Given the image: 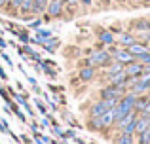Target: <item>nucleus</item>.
<instances>
[{
  "label": "nucleus",
  "mask_w": 150,
  "mask_h": 144,
  "mask_svg": "<svg viewBox=\"0 0 150 144\" xmlns=\"http://www.w3.org/2000/svg\"><path fill=\"white\" fill-rule=\"evenodd\" d=\"M108 84L110 85H120V87H124V84H125V80H127V74H125L124 70L122 72H114V74H108Z\"/></svg>",
  "instance_id": "9"
},
{
  "label": "nucleus",
  "mask_w": 150,
  "mask_h": 144,
  "mask_svg": "<svg viewBox=\"0 0 150 144\" xmlns=\"http://www.w3.org/2000/svg\"><path fill=\"white\" fill-rule=\"evenodd\" d=\"M48 4H50V0H34V4H33V15L42 17V15L46 13V10H48Z\"/></svg>",
  "instance_id": "12"
},
{
  "label": "nucleus",
  "mask_w": 150,
  "mask_h": 144,
  "mask_svg": "<svg viewBox=\"0 0 150 144\" xmlns=\"http://www.w3.org/2000/svg\"><path fill=\"white\" fill-rule=\"evenodd\" d=\"M40 129H48V127H51V122H50V118L48 116H42V119H40Z\"/></svg>",
  "instance_id": "23"
},
{
  "label": "nucleus",
  "mask_w": 150,
  "mask_h": 144,
  "mask_svg": "<svg viewBox=\"0 0 150 144\" xmlns=\"http://www.w3.org/2000/svg\"><path fill=\"white\" fill-rule=\"evenodd\" d=\"M0 10H2V0H0Z\"/></svg>",
  "instance_id": "36"
},
{
  "label": "nucleus",
  "mask_w": 150,
  "mask_h": 144,
  "mask_svg": "<svg viewBox=\"0 0 150 144\" xmlns=\"http://www.w3.org/2000/svg\"><path fill=\"white\" fill-rule=\"evenodd\" d=\"M150 127V116H139L137 118V123H135V133H143Z\"/></svg>",
  "instance_id": "13"
},
{
  "label": "nucleus",
  "mask_w": 150,
  "mask_h": 144,
  "mask_svg": "<svg viewBox=\"0 0 150 144\" xmlns=\"http://www.w3.org/2000/svg\"><path fill=\"white\" fill-rule=\"evenodd\" d=\"M48 108H50L51 112H55V110H57V104H55L53 100H50V103H48Z\"/></svg>",
  "instance_id": "32"
},
{
  "label": "nucleus",
  "mask_w": 150,
  "mask_h": 144,
  "mask_svg": "<svg viewBox=\"0 0 150 144\" xmlns=\"http://www.w3.org/2000/svg\"><path fill=\"white\" fill-rule=\"evenodd\" d=\"M78 76H80V80H82V81H86V84H88V81H93V80H95V68H93V67H88V65H86V67H82V68H80Z\"/></svg>",
  "instance_id": "11"
},
{
  "label": "nucleus",
  "mask_w": 150,
  "mask_h": 144,
  "mask_svg": "<svg viewBox=\"0 0 150 144\" xmlns=\"http://www.w3.org/2000/svg\"><path fill=\"white\" fill-rule=\"evenodd\" d=\"M0 97L4 99V103H6V104H11V103H13V99L10 97V93H8L6 87H0Z\"/></svg>",
  "instance_id": "22"
},
{
  "label": "nucleus",
  "mask_w": 150,
  "mask_h": 144,
  "mask_svg": "<svg viewBox=\"0 0 150 144\" xmlns=\"http://www.w3.org/2000/svg\"><path fill=\"white\" fill-rule=\"evenodd\" d=\"M6 48H8V42L2 38V32H0V49H2V51H6Z\"/></svg>",
  "instance_id": "28"
},
{
  "label": "nucleus",
  "mask_w": 150,
  "mask_h": 144,
  "mask_svg": "<svg viewBox=\"0 0 150 144\" xmlns=\"http://www.w3.org/2000/svg\"><path fill=\"white\" fill-rule=\"evenodd\" d=\"M42 23H44V21H42V17H38V19H34L33 23H29V29L36 30V29H40V27H42Z\"/></svg>",
  "instance_id": "25"
},
{
  "label": "nucleus",
  "mask_w": 150,
  "mask_h": 144,
  "mask_svg": "<svg viewBox=\"0 0 150 144\" xmlns=\"http://www.w3.org/2000/svg\"><path fill=\"white\" fill-rule=\"evenodd\" d=\"M63 2H65V6H76L78 0H63Z\"/></svg>",
  "instance_id": "33"
},
{
  "label": "nucleus",
  "mask_w": 150,
  "mask_h": 144,
  "mask_svg": "<svg viewBox=\"0 0 150 144\" xmlns=\"http://www.w3.org/2000/svg\"><path fill=\"white\" fill-rule=\"evenodd\" d=\"M112 61V55H110V51H106V49H95V51H89L88 53V59H86V65L88 67H93V68H97V67H101V68H105L106 65ZM84 65V67H86Z\"/></svg>",
  "instance_id": "1"
},
{
  "label": "nucleus",
  "mask_w": 150,
  "mask_h": 144,
  "mask_svg": "<svg viewBox=\"0 0 150 144\" xmlns=\"http://www.w3.org/2000/svg\"><path fill=\"white\" fill-rule=\"evenodd\" d=\"M76 137V133H74L72 129H67V131H63V138H74Z\"/></svg>",
  "instance_id": "27"
},
{
  "label": "nucleus",
  "mask_w": 150,
  "mask_h": 144,
  "mask_svg": "<svg viewBox=\"0 0 150 144\" xmlns=\"http://www.w3.org/2000/svg\"><path fill=\"white\" fill-rule=\"evenodd\" d=\"M124 72L127 74V76H131V78H139L141 74L144 72V65L135 59V61H131V63L124 65Z\"/></svg>",
  "instance_id": "5"
},
{
  "label": "nucleus",
  "mask_w": 150,
  "mask_h": 144,
  "mask_svg": "<svg viewBox=\"0 0 150 144\" xmlns=\"http://www.w3.org/2000/svg\"><path fill=\"white\" fill-rule=\"evenodd\" d=\"M59 46H61V40H59L57 36H53V34H51V36L48 38V40H46V44L42 46V48H44V49H46L48 53H53L55 49L59 48Z\"/></svg>",
  "instance_id": "14"
},
{
  "label": "nucleus",
  "mask_w": 150,
  "mask_h": 144,
  "mask_svg": "<svg viewBox=\"0 0 150 144\" xmlns=\"http://www.w3.org/2000/svg\"><path fill=\"white\" fill-rule=\"evenodd\" d=\"M139 144H150V127L143 133H139Z\"/></svg>",
  "instance_id": "21"
},
{
  "label": "nucleus",
  "mask_w": 150,
  "mask_h": 144,
  "mask_svg": "<svg viewBox=\"0 0 150 144\" xmlns=\"http://www.w3.org/2000/svg\"><path fill=\"white\" fill-rule=\"evenodd\" d=\"M105 68H106V76H108V74H114V72H122V70H124V65H122L120 61H114L112 59Z\"/></svg>",
  "instance_id": "16"
},
{
  "label": "nucleus",
  "mask_w": 150,
  "mask_h": 144,
  "mask_svg": "<svg viewBox=\"0 0 150 144\" xmlns=\"http://www.w3.org/2000/svg\"><path fill=\"white\" fill-rule=\"evenodd\" d=\"M30 87H33V91H34V93H36V97H40V95H42V89H40V85H38V84H34V85H30Z\"/></svg>",
  "instance_id": "29"
},
{
  "label": "nucleus",
  "mask_w": 150,
  "mask_h": 144,
  "mask_svg": "<svg viewBox=\"0 0 150 144\" xmlns=\"http://www.w3.org/2000/svg\"><path fill=\"white\" fill-rule=\"evenodd\" d=\"M0 80H2V81H8V74H6V70H4L2 67H0Z\"/></svg>",
  "instance_id": "30"
},
{
  "label": "nucleus",
  "mask_w": 150,
  "mask_h": 144,
  "mask_svg": "<svg viewBox=\"0 0 150 144\" xmlns=\"http://www.w3.org/2000/svg\"><path fill=\"white\" fill-rule=\"evenodd\" d=\"M0 57H2V59H4V61L8 63V67H11V68H13V61H11V57L8 55L6 51H0Z\"/></svg>",
  "instance_id": "26"
},
{
  "label": "nucleus",
  "mask_w": 150,
  "mask_h": 144,
  "mask_svg": "<svg viewBox=\"0 0 150 144\" xmlns=\"http://www.w3.org/2000/svg\"><path fill=\"white\" fill-rule=\"evenodd\" d=\"M133 25H135L137 30H150V21L148 19H137V21H133Z\"/></svg>",
  "instance_id": "19"
},
{
  "label": "nucleus",
  "mask_w": 150,
  "mask_h": 144,
  "mask_svg": "<svg viewBox=\"0 0 150 144\" xmlns=\"http://www.w3.org/2000/svg\"><path fill=\"white\" fill-rule=\"evenodd\" d=\"M0 51H2V49H0Z\"/></svg>",
  "instance_id": "37"
},
{
  "label": "nucleus",
  "mask_w": 150,
  "mask_h": 144,
  "mask_svg": "<svg viewBox=\"0 0 150 144\" xmlns=\"http://www.w3.org/2000/svg\"><path fill=\"white\" fill-rule=\"evenodd\" d=\"M88 127H89L91 131H103V129H105V125H103V119H101V118H89Z\"/></svg>",
  "instance_id": "18"
},
{
  "label": "nucleus",
  "mask_w": 150,
  "mask_h": 144,
  "mask_svg": "<svg viewBox=\"0 0 150 144\" xmlns=\"http://www.w3.org/2000/svg\"><path fill=\"white\" fill-rule=\"evenodd\" d=\"M124 93H127V89L125 87H120V85H105V87L101 89V99H105V100H112V99H120Z\"/></svg>",
  "instance_id": "2"
},
{
  "label": "nucleus",
  "mask_w": 150,
  "mask_h": 144,
  "mask_svg": "<svg viewBox=\"0 0 150 144\" xmlns=\"http://www.w3.org/2000/svg\"><path fill=\"white\" fill-rule=\"evenodd\" d=\"M34 104H36V108H38V112H40V114L42 116H48L50 114V112H48V106H46V104L44 103H42V99H40V97H34Z\"/></svg>",
  "instance_id": "20"
},
{
  "label": "nucleus",
  "mask_w": 150,
  "mask_h": 144,
  "mask_svg": "<svg viewBox=\"0 0 150 144\" xmlns=\"http://www.w3.org/2000/svg\"><path fill=\"white\" fill-rule=\"evenodd\" d=\"M46 15L50 19H59L65 15V2L63 0H50L48 10H46Z\"/></svg>",
  "instance_id": "3"
},
{
  "label": "nucleus",
  "mask_w": 150,
  "mask_h": 144,
  "mask_svg": "<svg viewBox=\"0 0 150 144\" xmlns=\"http://www.w3.org/2000/svg\"><path fill=\"white\" fill-rule=\"evenodd\" d=\"M143 4L144 6H150V0H143Z\"/></svg>",
  "instance_id": "34"
},
{
  "label": "nucleus",
  "mask_w": 150,
  "mask_h": 144,
  "mask_svg": "<svg viewBox=\"0 0 150 144\" xmlns=\"http://www.w3.org/2000/svg\"><path fill=\"white\" fill-rule=\"evenodd\" d=\"M116 40L120 42V48H129V46H131L133 42H137V38H135V34L127 32V30H122V32L118 34Z\"/></svg>",
  "instance_id": "8"
},
{
  "label": "nucleus",
  "mask_w": 150,
  "mask_h": 144,
  "mask_svg": "<svg viewBox=\"0 0 150 144\" xmlns=\"http://www.w3.org/2000/svg\"><path fill=\"white\" fill-rule=\"evenodd\" d=\"M78 2H80V4H82V6H86V8H89V6H91V4H93V0H78Z\"/></svg>",
  "instance_id": "31"
},
{
  "label": "nucleus",
  "mask_w": 150,
  "mask_h": 144,
  "mask_svg": "<svg viewBox=\"0 0 150 144\" xmlns=\"http://www.w3.org/2000/svg\"><path fill=\"white\" fill-rule=\"evenodd\" d=\"M101 119H103V125H105V129L114 127V123H116V110H114V108H108V110H106L105 114L101 116Z\"/></svg>",
  "instance_id": "10"
},
{
  "label": "nucleus",
  "mask_w": 150,
  "mask_h": 144,
  "mask_svg": "<svg viewBox=\"0 0 150 144\" xmlns=\"http://www.w3.org/2000/svg\"><path fill=\"white\" fill-rule=\"evenodd\" d=\"M114 144H135V137L133 135H127V133H122L114 138Z\"/></svg>",
  "instance_id": "15"
},
{
  "label": "nucleus",
  "mask_w": 150,
  "mask_h": 144,
  "mask_svg": "<svg viewBox=\"0 0 150 144\" xmlns=\"http://www.w3.org/2000/svg\"><path fill=\"white\" fill-rule=\"evenodd\" d=\"M146 103H148V97L146 95H139V97H137V100H135V112H137V114H143Z\"/></svg>",
  "instance_id": "17"
},
{
  "label": "nucleus",
  "mask_w": 150,
  "mask_h": 144,
  "mask_svg": "<svg viewBox=\"0 0 150 144\" xmlns=\"http://www.w3.org/2000/svg\"><path fill=\"white\" fill-rule=\"evenodd\" d=\"M137 61H139V63H143L144 67H146V65H150V51L144 53V55H141V57H137Z\"/></svg>",
  "instance_id": "24"
},
{
  "label": "nucleus",
  "mask_w": 150,
  "mask_h": 144,
  "mask_svg": "<svg viewBox=\"0 0 150 144\" xmlns=\"http://www.w3.org/2000/svg\"><path fill=\"white\" fill-rule=\"evenodd\" d=\"M97 40H99L103 46H114L116 44V36H114L108 29H99L97 30Z\"/></svg>",
  "instance_id": "6"
},
{
  "label": "nucleus",
  "mask_w": 150,
  "mask_h": 144,
  "mask_svg": "<svg viewBox=\"0 0 150 144\" xmlns=\"http://www.w3.org/2000/svg\"><path fill=\"white\" fill-rule=\"evenodd\" d=\"M127 51L137 59V57H141V55H144V53H148L150 48H148V44H143V42H133V44L127 48Z\"/></svg>",
  "instance_id": "7"
},
{
  "label": "nucleus",
  "mask_w": 150,
  "mask_h": 144,
  "mask_svg": "<svg viewBox=\"0 0 150 144\" xmlns=\"http://www.w3.org/2000/svg\"><path fill=\"white\" fill-rule=\"evenodd\" d=\"M146 97H148V99H150V91H148V93H146Z\"/></svg>",
  "instance_id": "35"
},
{
  "label": "nucleus",
  "mask_w": 150,
  "mask_h": 144,
  "mask_svg": "<svg viewBox=\"0 0 150 144\" xmlns=\"http://www.w3.org/2000/svg\"><path fill=\"white\" fill-rule=\"evenodd\" d=\"M110 48H112L110 55H112L114 61H120L122 65H127V63H131V61H135V57L127 51V48H114V46H110Z\"/></svg>",
  "instance_id": "4"
}]
</instances>
